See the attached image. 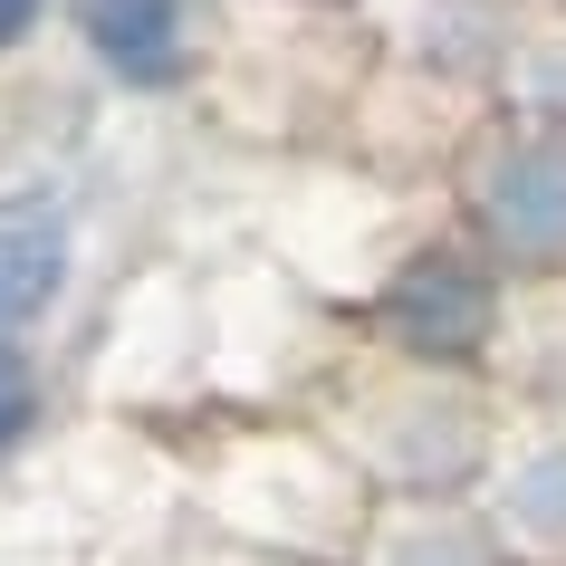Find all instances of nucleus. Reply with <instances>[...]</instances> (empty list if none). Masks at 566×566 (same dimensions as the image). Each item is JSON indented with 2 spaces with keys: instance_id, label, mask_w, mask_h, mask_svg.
Segmentation results:
<instances>
[{
  "instance_id": "obj_5",
  "label": "nucleus",
  "mask_w": 566,
  "mask_h": 566,
  "mask_svg": "<svg viewBox=\"0 0 566 566\" xmlns=\"http://www.w3.org/2000/svg\"><path fill=\"white\" fill-rule=\"evenodd\" d=\"M39 432V365H30V346L20 336H0V461Z\"/></svg>"
},
{
  "instance_id": "obj_9",
  "label": "nucleus",
  "mask_w": 566,
  "mask_h": 566,
  "mask_svg": "<svg viewBox=\"0 0 566 566\" xmlns=\"http://www.w3.org/2000/svg\"><path fill=\"white\" fill-rule=\"evenodd\" d=\"M269 566H307V557H269Z\"/></svg>"
},
{
  "instance_id": "obj_7",
  "label": "nucleus",
  "mask_w": 566,
  "mask_h": 566,
  "mask_svg": "<svg viewBox=\"0 0 566 566\" xmlns=\"http://www.w3.org/2000/svg\"><path fill=\"white\" fill-rule=\"evenodd\" d=\"M518 528H537V537H566V451H547L528 480H518Z\"/></svg>"
},
{
  "instance_id": "obj_6",
  "label": "nucleus",
  "mask_w": 566,
  "mask_h": 566,
  "mask_svg": "<svg viewBox=\"0 0 566 566\" xmlns=\"http://www.w3.org/2000/svg\"><path fill=\"white\" fill-rule=\"evenodd\" d=\"M385 566H500L480 528H403L385 547Z\"/></svg>"
},
{
  "instance_id": "obj_4",
  "label": "nucleus",
  "mask_w": 566,
  "mask_h": 566,
  "mask_svg": "<svg viewBox=\"0 0 566 566\" xmlns=\"http://www.w3.org/2000/svg\"><path fill=\"white\" fill-rule=\"evenodd\" d=\"M490 231L518 260H557L566 250V145H518L490 174Z\"/></svg>"
},
{
  "instance_id": "obj_3",
  "label": "nucleus",
  "mask_w": 566,
  "mask_h": 566,
  "mask_svg": "<svg viewBox=\"0 0 566 566\" xmlns=\"http://www.w3.org/2000/svg\"><path fill=\"white\" fill-rule=\"evenodd\" d=\"M490 327V289H480L471 260H422L394 279V336L422 346V356H461L471 336Z\"/></svg>"
},
{
  "instance_id": "obj_2",
  "label": "nucleus",
  "mask_w": 566,
  "mask_h": 566,
  "mask_svg": "<svg viewBox=\"0 0 566 566\" xmlns=\"http://www.w3.org/2000/svg\"><path fill=\"white\" fill-rule=\"evenodd\" d=\"M67 211L59 202H0V336H30L67 298Z\"/></svg>"
},
{
  "instance_id": "obj_8",
  "label": "nucleus",
  "mask_w": 566,
  "mask_h": 566,
  "mask_svg": "<svg viewBox=\"0 0 566 566\" xmlns=\"http://www.w3.org/2000/svg\"><path fill=\"white\" fill-rule=\"evenodd\" d=\"M39 20H49V0H0V59H10L20 39H39Z\"/></svg>"
},
{
  "instance_id": "obj_1",
  "label": "nucleus",
  "mask_w": 566,
  "mask_h": 566,
  "mask_svg": "<svg viewBox=\"0 0 566 566\" xmlns=\"http://www.w3.org/2000/svg\"><path fill=\"white\" fill-rule=\"evenodd\" d=\"M87 59L135 96H164L192 67V10L182 0H67Z\"/></svg>"
}]
</instances>
